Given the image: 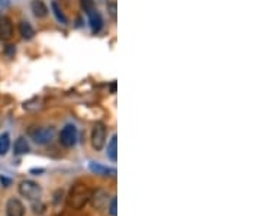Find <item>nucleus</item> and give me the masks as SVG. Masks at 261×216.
<instances>
[{"label":"nucleus","mask_w":261,"mask_h":216,"mask_svg":"<svg viewBox=\"0 0 261 216\" xmlns=\"http://www.w3.org/2000/svg\"><path fill=\"white\" fill-rule=\"evenodd\" d=\"M91 197V190H88V187L85 184H76L71 189L70 193V205L76 209H80L88 202V199Z\"/></svg>","instance_id":"1"},{"label":"nucleus","mask_w":261,"mask_h":216,"mask_svg":"<svg viewBox=\"0 0 261 216\" xmlns=\"http://www.w3.org/2000/svg\"><path fill=\"white\" fill-rule=\"evenodd\" d=\"M41 193V187L32 180H23L19 183V194L26 197L28 200H38Z\"/></svg>","instance_id":"2"},{"label":"nucleus","mask_w":261,"mask_h":216,"mask_svg":"<svg viewBox=\"0 0 261 216\" xmlns=\"http://www.w3.org/2000/svg\"><path fill=\"white\" fill-rule=\"evenodd\" d=\"M31 138L37 142V144H48L52 136H54V128H48V127H35L29 130Z\"/></svg>","instance_id":"3"},{"label":"nucleus","mask_w":261,"mask_h":216,"mask_svg":"<svg viewBox=\"0 0 261 216\" xmlns=\"http://www.w3.org/2000/svg\"><path fill=\"white\" fill-rule=\"evenodd\" d=\"M60 142H61V145H64L67 148L74 147L77 142V128L71 124L65 125L60 132Z\"/></svg>","instance_id":"4"},{"label":"nucleus","mask_w":261,"mask_h":216,"mask_svg":"<svg viewBox=\"0 0 261 216\" xmlns=\"http://www.w3.org/2000/svg\"><path fill=\"white\" fill-rule=\"evenodd\" d=\"M106 139V128L102 122L94 124L93 130H91V145L96 151H100L105 145Z\"/></svg>","instance_id":"5"},{"label":"nucleus","mask_w":261,"mask_h":216,"mask_svg":"<svg viewBox=\"0 0 261 216\" xmlns=\"http://www.w3.org/2000/svg\"><path fill=\"white\" fill-rule=\"evenodd\" d=\"M6 215L7 216H25V206L19 199H9L6 205Z\"/></svg>","instance_id":"6"},{"label":"nucleus","mask_w":261,"mask_h":216,"mask_svg":"<svg viewBox=\"0 0 261 216\" xmlns=\"http://www.w3.org/2000/svg\"><path fill=\"white\" fill-rule=\"evenodd\" d=\"M13 37V25L12 21L6 16L0 19V40L1 41H9Z\"/></svg>","instance_id":"7"},{"label":"nucleus","mask_w":261,"mask_h":216,"mask_svg":"<svg viewBox=\"0 0 261 216\" xmlns=\"http://www.w3.org/2000/svg\"><path fill=\"white\" fill-rule=\"evenodd\" d=\"M87 15H88V22H90V28H91L93 34H97V32L102 29V25H103L102 15H100L96 9L90 10Z\"/></svg>","instance_id":"8"},{"label":"nucleus","mask_w":261,"mask_h":216,"mask_svg":"<svg viewBox=\"0 0 261 216\" xmlns=\"http://www.w3.org/2000/svg\"><path fill=\"white\" fill-rule=\"evenodd\" d=\"M13 152H15L16 155H23V154L29 152V144H28V139H26L25 136H19V138L15 141Z\"/></svg>","instance_id":"9"},{"label":"nucleus","mask_w":261,"mask_h":216,"mask_svg":"<svg viewBox=\"0 0 261 216\" xmlns=\"http://www.w3.org/2000/svg\"><path fill=\"white\" fill-rule=\"evenodd\" d=\"M106 155L110 161H116L118 160V138L116 135L112 136L110 142L108 144V148H106Z\"/></svg>","instance_id":"10"},{"label":"nucleus","mask_w":261,"mask_h":216,"mask_svg":"<svg viewBox=\"0 0 261 216\" xmlns=\"http://www.w3.org/2000/svg\"><path fill=\"white\" fill-rule=\"evenodd\" d=\"M31 7H32V12L37 18H44V16L48 15V7L43 0H34Z\"/></svg>","instance_id":"11"},{"label":"nucleus","mask_w":261,"mask_h":216,"mask_svg":"<svg viewBox=\"0 0 261 216\" xmlns=\"http://www.w3.org/2000/svg\"><path fill=\"white\" fill-rule=\"evenodd\" d=\"M19 32H21V35H22L25 40H31V38L35 35V31H34L32 25H31L29 22H26V21H22V22L19 23Z\"/></svg>","instance_id":"12"},{"label":"nucleus","mask_w":261,"mask_h":216,"mask_svg":"<svg viewBox=\"0 0 261 216\" xmlns=\"http://www.w3.org/2000/svg\"><path fill=\"white\" fill-rule=\"evenodd\" d=\"M90 170H91L93 173L100 174V175H113V174L116 173L115 170L106 169V167H103V166H100V164H96V163H90Z\"/></svg>","instance_id":"13"},{"label":"nucleus","mask_w":261,"mask_h":216,"mask_svg":"<svg viewBox=\"0 0 261 216\" xmlns=\"http://www.w3.org/2000/svg\"><path fill=\"white\" fill-rule=\"evenodd\" d=\"M10 148V136L9 133L0 135V155H6Z\"/></svg>","instance_id":"14"},{"label":"nucleus","mask_w":261,"mask_h":216,"mask_svg":"<svg viewBox=\"0 0 261 216\" xmlns=\"http://www.w3.org/2000/svg\"><path fill=\"white\" fill-rule=\"evenodd\" d=\"M51 6H52V10H54V15L57 16V19H58V21H60L61 23H67V19H65V16H64V15L61 13V10L58 9V6H57V3H55V1H52V4H51Z\"/></svg>","instance_id":"15"},{"label":"nucleus","mask_w":261,"mask_h":216,"mask_svg":"<svg viewBox=\"0 0 261 216\" xmlns=\"http://www.w3.org/2000/svg\"><path fill=\"white\" fill-rule=\"evenodd\" d=\"M80 4H82V9L86 13L94 9V0H80Z\"/></svg>","instance_id":"16"},{"label":"nucleus","mask_w":261,"mask_h":216,"mask_svg":"<svg viewBox=\"0 0 261 216\" xmlns=\"http://www.w3.org/2000/svg\"><path fill=\"white\" fill-rule=\"evenodd\" d=\"M116 203H118V200H116V197H113V199H112V202H110V206H109V214H110L112 216H118Z\"/></svg>","instance_id":"17"},{"label":"nucleus","mask_w":261,"mask_h":216,"mask_svg":"<svg viewBox=\"0 0 261 216\" xmlns=\"http://www.w3.org/2000/svg\"><path fill=\"white\" fill-rule=\"evenodd\" d=\"M109 9H110V15H112V18L115 19V18H116V6H115V4H110Z\"/></svg>","instance_id":"18"},{"label":"nucleus","mask_w":261,"mask_h":216,"mask_svg":"<svg viewBox=\"0 0 261 216\" xmlns=\"http://www.w3.org/2000/svg\"><path fill=\"white\" fill-rule=\"evenodd\" d=\"M0 181H1V184H4V187H7L10 184V180L6 178V177H0Z\"/></svg>","instance_id":"19"}]
</instances>
